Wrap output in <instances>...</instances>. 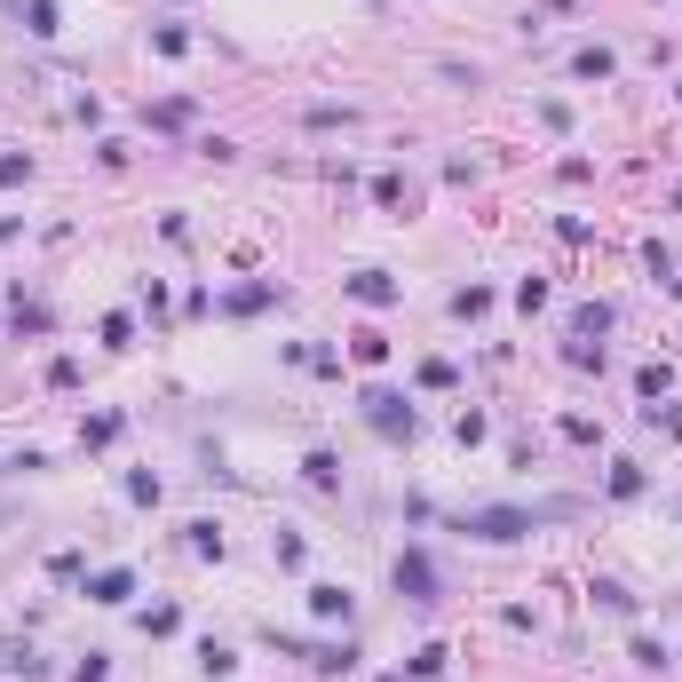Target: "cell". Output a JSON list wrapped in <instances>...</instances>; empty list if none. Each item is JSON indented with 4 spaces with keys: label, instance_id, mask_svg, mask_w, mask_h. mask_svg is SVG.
Instances as JSON below:
<instances>
[{
    "label": "cell",
    "instance_id": "cell-19",
    "mask_svg": "<svg viewBox=\"0 0 682 682\" xmlns=\"http://www.w3.org/2000/svg\"><path fill=\"white\" fill-rule=\"evenodd\" d=\"M24 175H32V159H16V151H0V191H8V183H24Z\"/></svg>",
    "mask_w": 682,
    "mask_h": 682
},
{
    "label": "cell",
    "instance_id": "cell-5",
    "mask_svg": "<svg viewBox=\"0 0 682 682\" xmlns=\"http://www.w3.org/2000/svg\"><path fill=\"white\" fill-rule=\"evenodd\" d=\"M16 16H24V32H32V40H56V32H64V8H56V0H24Z\"/></svg>",
    "mask_w": 682,
    "mask_h": 682
},
{
    "label": "cell",
    "instance_id": "cell-15",
    "mask_svg": "<svg viewBox=\"0 0 682 682\" xmlns=\"http://www.w3.org/2000/svg\"><path fill=\"white\" fill-rule=\"evenodd\" d=\"M119 429H127V421H119V413H96V421H88V429H80V445H112Z\"/></svg>",
    "mask_w": 682,
    "mask_h": 682
},
{
    "label": "cell",
    "instance_id": "cell-14",
    "mask_svg": "<svg viewBox=\"0 0 682 682\" xmlns=\"http://www.w3.org/2000/svg\"><path fill=\"white\" fill-rule=\"evenodd\" d=\"M484 310H492V294H484V286H460V294H453V318H484Z\"/></svg>",
    "mask_w": 682,
    "mask_h": 682
},
{
    "label": "cell",
    "instance_id": "cell-7",
    "mask_svg": "<svg viewBox=\"0 0 682 682\" xmlns=\"http://www.w3.org/2000/svg\"><path fill=\"white\" fill-rule=\"evenodd\" d=\"M127 595H135V571H96V579H88V603H127Z\"/></svg>",
    "mask_w": 682,
    "mask_h": 682
},
{
    "label": "cell",
    "instance_id": "cell-17",
    "mask_svg": "<svg viewBox=\"0 0 682 682\" xmlns=\"http://www.w3.org/2000/svg\"><path fill=\"white\" fill-rule=\"evenodd\" d=\"M151 48H159V56H183V48H191V32H183V24H159V32H151Z\"/></svg>",
    "mask_w": 682,
    "mask_h": 682
},
{
    "label": "cell",
    "instance_id": "cell-10",
    "mask_svg": "<svg viewBox=\"0 0 682 682\" xmlns=\"http://www.w3.org/2000/svg\"><path fill=\"white\" fill-rule=\"evenodd\" d=\"M571 80H611V48H579L571 56Z\"/></svg>",
    "mask_w": 682,
    "mask_h": 682
},
{
    "label": "cell",
    "instance_id": "cell-20",
    "mask_svg": "<svg viewBox=\"0 0 682 682\" xmlns=\"http://www.w3.org/2000/svg\"><path fill=\"white\" fill-rule=\"evenodd\" d=\"M675 286H682V278H675Z\"/></svg>",
    "mask_w": 682,
    "mask_h": 682
},
{
    "label": "cell",
    "instance_id": "cell-4",
    "mask_svg": "<svg viewBox=\"0 0 682 682\" xmlns=\"http://www.w3.org/2000/svg\"><path fill=\"white\" fill-rule=\"evenodd\" d=\"M349 294H357L365 310H389V302H397V278H389V270H357V278H349Z\"/></svg>",
    "mask_w": 682,
    "mask_h": 682
},
{
    "label": "cell",
    "instance_id": "cell-1",
    "mask_svg": "<svg viewBox=\"0 0 682 682\" xmlns=\"http://www.w3.org/2000/svg\"><path fill=\"white\" fill-rule=\"evenodd\" d=\"M564 516H579V500H540V508L492 500V508H468V516H460V532H468V540H484V548H508V540H532L540 524H564Z\"/></svg>",
    "mask_w": 682,
    "mask_h": 682
},
{
    "label": "cell",
    "instance_id": "cell-9",
    "mask_svg": "<svg viewBox=\"0 0 682 682\" xmlns=\"http://www.w3.org/2000/svg\"><path fill=\"white\" fill-rule=\"evenodd\" d=\"M349 349H357V365H381V357H389V334H381V326H357Z\"/></svg>",
    "mask_w": 682,
    "mask_h": 682
},
{
    "label": "cell",
    "instance_id": "cell-12",
    "mask_svg": "<svg viewBox=\"0 0 682 682\" xmlns=\"http://www.w3.org/2000/svg\"><path fill=\"white\" fill-rule=\"evenodd\" d=\"M302 476H310L318 492H334V484H341V460L334 453H310V460H302Z\"/></svg>",
    "mask_w": 682,
    "mask_h": 682
},
{
    "label": "cell",
    "instance_id": "cell-8",
    "mask_svg": "<svg viewBox=\"0 0 682 682\" xmlns=\"http://www.w3.org/2000/svg\"><path fill=\"white\" fill-rule=\"evenodd\" d=\"M595 334H611V310H603V302L571 310V341H595Z\"/></svg>",
    "mask_w": 682,
    "mask_h": 682
},
{
    "label": "cell",
    "instance_id": "cell-18",
    "mask_svg": "<svg viewBox=\"0 0 682 682\" xmlns=\"http://www.w3.org/2000/svg\"><path fill=\"white\" fill-rule=\"evenodd\" d=\"M72 682H112V667H104V651H88V659L72 667Z\"/></svg>",
    "mask_w": 682,
    "mask_h": 682
},
{
    "label": "cell",
    "instance_id": "cell-6",
    "mask_svg": "<svg viewBox=\"0 0 682 682\" xmlns=\"http://www.w3.org/2000/svg\"><path fill=\"white\" fill-rule=\"evenodd\" d=\"M349 603H357V595L334 587V579H318V587H310V619H349Z\"/></svg>",
    "mask_w": 682,
    "mask_h": 682
},
{
    "label": "cell",
    "instance_id": "cell-11",
    "mask_svg": "<svg viewBox=\"0 0 682 682\" xmlns=\"http://www.w3.org/2000/svg\"><path fill=\"white\" fill-rule=\"evenodd\" d=\"M445 659H453L445 643H421V651H413V682H437V675H445Z\"/></svg>",
    "mask_w": 682,
    "mask_h": 682
},
{
    "label": "cell",
    "instance_id": "cell-13",
    "mask_svg": "<svg viewBox=\"0 0 682 682\" xmlns=\"http://www.w3.org/2000/svg\"><path fill=\"white\" fill-rule=\"evenodd\" d=\"M643 492V468L635 460H611V500H635Z\"/></svg>",
    "mask_w": 682,
    "mask_h": 682
},
{
    "label": "cell",
    "instance_id": "cell-2",
    "mask_svg": "<svg viewBox=\"0 0 682 682\" xmlns=\"http://www.w3.org/2000/svg\"><path fill=\"white\" fill-rule=\"evenodd\" d=\"M397 595H405L413 611H429V603L445 595V579H437V556H429V548H405V556H397Z\"/></svg>",
    "mask_w": 682,
    "mask_h": 682
},
{
    "label": "cell",
    "instance_id": "cell-3",
    "mask_svg": "<svg viewBox=\"0 0 682 682\" xmlns=\"http://www.w3.org/2000/svg\"><path fill=\"white\" fill-rule=\"evenodd\" d=\"M365 421L397 445V437H413L421 429V413H413V397H397V389H365Z\"/></svg>",
    "mask_w": 682,
    "mask_h": 682
},
{
    "label": "cell",
    "instance_id": "cell-16",
    "mask_svg": "<svg viewBox=\"0 0 682 682\" xmlns=\"http://www.w3.org/2000/svg\"><path fill=\"white\" fill-rule=\"evenodd\" d=\"M199 667H207V675H230V667H238V651H230V643H199Z\"/></svg>",
    "mask_w": 682,
    "mask_h": 682
}]
</instances>
